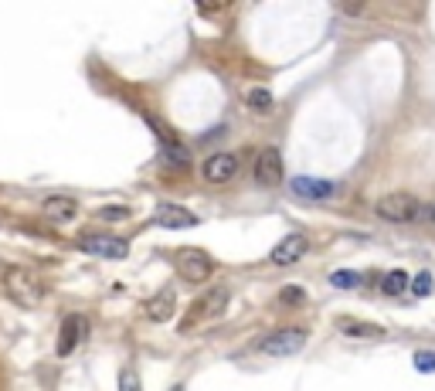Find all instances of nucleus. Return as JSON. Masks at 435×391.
I'll list each match as a JSON object with an SVG mask.
<instances>
[{"label": "nucleus", "instance_id": "393cba45", "mask_svg": "<svg viewBox=\"0 0 435 391\" xmlns=\"http://www.w3.org/2000/svg\"><path fill=\"white\" fill-rule=\"evenodd\" d=\"M432 225H435V211H432Z\"/></svg>", "mask_w": 435, "mask_h": 391}, {"label": "nucleus", "instance_id": "f257e3e1", "mask_svg": "<svg viewBox=\"0 0 435 391\" xmlns=\"http://www.w3.org/2000/svg\"><path fill=\"white\" fill-rule=\"evenodd\" d=\"M228 299L232 293L225 289V286H218V289H208L204 296L194 299V306L184 313V320H181V333H190V330H201L208 323H215L221 320V313L228 310Z\"/></svg>", "mask_w": 435, "mask_h": 391}, {"label": "nucleus", "instance_id": "39448f33", "mask_svg": "<svg viewBox=\"0 0 435 391\" xmlns=\"http://www.w3.org/2000/svg\"><path fill=\"white\" fill-rule=\"evenodd\" d=\"M173 269L181 272V279L187 282H208L215 272V259L204 249H181L173 255Z\"/></svg>", "mask_w": 435, "mask_h": 391}, {"label": "nucleus", "instance_id": "20e7f679", "mask_svg": "<svg viewBox=\"0 0 435 391\" xmlns=\"http://www.w3.org/2000/svg\"><path fill=\"white\" fill-rule=\"evenodd\" d=\"M306 341H310V333L303 327H282L259 344V354H265V358H293L306 347Z\"/></svg>", "mask_w": 435, "mask_h": 391}, {"label": "nucleus", "instance_id": "ddd939ff", "mask_svg": "<svg viewBox=\"0 0 435 391\" xmlns=\"http://www.w3.org/2000/svg\"><path fill=\"white\" fill-rule=\"evenodd\" d=\"M143 313H146V320H154V323H167L173 313H177V293H173L171 286H163L160 293L143 303Z\"/></svg>", "mask_w": 435, "mask_h": 391}, {"label": "nucleus", "instance_id": "4be33fe9", "mask_svg": "<svg viewBox=\"0 0 435 391\" xmlns=\"http://www.w3.org/2000/svg\"><path fill=\"white\" fill-rule=\"evenodd\" d=\"M99 218H106V221H126V218H129V208H126V204H112V208H102V211H99Z\"/></svg>", "mask_w": 435, "mask_h": 391}, {"label": "nucleus", "instance_id": "7ed1b4c3", "mask_svg": "<svg viewBox=\"0 0 435 391\" xmlns=\"http://www.w3.org/2000/svg\"><path fill=\"white\" fill-rule=\"evenodd\" d=\"M374 211H377V218L391 221V225H408V221L421 218V201L408 191H391L374 204Z\"/></svg>", "mask_w": 435, "mask_h": 391}, {"label": "nucleus", "instance_id": "1a4fd4ad", "mask_svg": "<svg viewBox=\"0 0 435 391\" xmlns=\"http://www.w3.org/2000/svg\"><path fill=\"white\" fill-rule=\"evenodd\" d=\"M289 191H293L299 201H330L337 194V184L323 181V177H293Z\"/></svg>", "mask_w": 435, "mask_h": 391}, {"label": "nucleus", "instance_id": "412c9836", "mask_svg": "<svg viewBox=\"0 0 435 391\" xmlns=\"http://www.w3.org/2000/svg\"><path fill=\"white\" fill-rule=\"evenodd\" d=\"M412 293H415V296H429V293H432V272H419V276H415V279H412Z\"/></svg>", "mask_w": 435, "mask_h": 391}, {"label": "nucleus", "instance_id": "6e6552de", "mask_svg": "<svg viewBox=\"0 0 435 391\" xmlns=\"http://www.w3.org/2000/svg\"><path fill=\"white\" fill-rule=\"evenodd\" d=\"M306 252H310V238L293 232V235H286V238H279V245H272L269 259H272V266H293Z\"/></svg>", "mask_w": 435, "mask_h": 391}, {"label": "nucleus", "instance_id": "dca6fc26", "mask_svg": "<svg viewBox=\"0 0 435 391\" xmlns=\"http://www.w3.org/2000/svg\"><path fill=\"white\" fill-rule=\"evenodd\" d=\"M245 102H249V109H255V112H272V106H276V99H272L269 89H249V92H245Z\"/></svg>", "mask_w": 435, "mask_h": 391}, {"label": "nucleus", "instance_id": "f8f14e48", "mask_svg": "<svg viewBox=\"0 0 435 391\" xmlns=\"http://www.w3.org/2000/svg\"><path fill=\"white\" fill-rule=\"evenodd\" d=\"M41 215L55 225H68V221L78 218V201L68 198V194H51V198L41 201Z\"/></svg>", "mask_w": 435, "mask_h": 391}, {"label": "nucleus", "instance_id": "2eb2a0df", "mask_svg": "<svg viewBox=\"0 0 435 391\" xmlns=\"http://www.w3.org/2000/svg\"><path fill=\"white\" fill-rule=\"evenodd\" d=\"M408 286H412V279H408L404 269H391V272L381 276V293H385V296H402Z\"/></svg>", "mask_w": 435, "mask_h": 391}, {"label": "nucleus", "instance_id": "4468645a", "mask_svg": "<svg viewBox=\"0 0 435 391\" xmlns=\"http://www.w3.org/2000/svg\"><path fill=\"white\" fill-rule=\"evenodd\" d=\"M154 225H160V228H194V225H198V215L187 211V208H181V204L167 201L154 211Z\"/></svg>", "mask_w": 435, "mask_h": 391}, {"label": "nucleus", "instance_id": "b1692460", "mask_svg": "<svg viewBox=\"0 0 435 391\" xmlns=\"http://www.w3.org/2000/svg\"><path fill=\"white\" fill-rule=\"evenodd\" d=\"M171 391H181V385H177V388H171Z\"/></svg>", "mask_w": 435, "mask_h": 391}, {"label": "nucleus", "instance_id": "a211bd4d", "mask_svg": "<svg viewBox=\"0 0 435 391\" xmlns=\"http://www.w3.org/2000/svg\"><path fill=\"white\" fill-rule=\"evenodd\" d=\"M119 391H143L136 368H123V371H119Z\"/></svg>", "mask_w": 435, "mask_h": 391}, {"label": "nucleus", "instance_id": "f3484780", "mask_svg": "<svg viewBox=\"0 0 435 391\" xmlns=\"http://www.w3.org/2000/svg\"><path fill=\"white\" fill-rule=\"evenodd\" d=\"M340 333H347V337H381L385 330L374 327V323H354V320H343Z\"/></svg>", "mask_w": 435, "mask_h": 391}, {"label": "nucleus", "instance_id": "aec40b11", "mask_svg": "<svg viewBox=\"0 0 435 391\" xmlns=\"http://www.w3.org/2000/svg\"><path fill=\"white\" fill-rule=\"evenodd\" d=\"M412 364H415V371H421V375L435 371V350H419V354L412 358Z\"/></svg>", "mask_w": 435, "mask_h": 391}, {"label": "nucleus", "instance_id": "423d86ee", "mask_svg": "<svg viewBox=\"0 0 435 391\" xmlns=\"http://www.w3.org/2000/svg\"><path fill=\"white\" fill-rule=\"evenodd\" d=\"M78 249L89 252V255H99V259H126V255H129L126 238H119V235H106V232L78 235Z\"/></svg>", "mask_w": 435, "mask_h": 391}, {"label": "nucleus", "instance_id": "9b49d317", "mask_svg": "<svg viewBox=\"0 0 435 391\" xmlns=\"http://www.w3.org/2000/svg\"><path fill=\"white\" fill-rule=\"evenodd\" d=\"M82 337H85V316L82 313H68L62 320V327H58V358H68L78 344H82Z\"/></svg>", "mask_w": 435, "mask_h": 391}, {"label": "nucleus", "instance_id": "5701e85b", "mask_svg": "<svg viewBox=\"0 0 435 391\" xmlns=\"http://www.w3.org/2000/svg\"><path fill=\"white\" fill-rule=\"evenodd\" d=\"M330 282H333V286H340V289H350V286H358V276H354V272H347V269H340V272H333V276H330Z\"/></svg>", "mask_w": 435, "mask_h": 391}, {"label": "nucleus", "instance_id": "9d476101", "mask_svg": "<svg viewBox=\"0 0 435 391\" xmlns=\"http://www.w3.org/2000/svg\"><path fill=\"white\" fill-rule=\"evenodd\" d=\"M238 167H242V164H238L235 154H211L201 164V173L208 184H228V181H235Z\"/></svg>", "mask_w": 435, "mask_h": 391}, {"label": "nucleus", "instance_id": "0eeeda50", "mask_svg": "<svg viewBox=\"0 0 435 391\" xmlns=\"http://www.w3.org/2000/svg\"><path fill=\"white\" fill-rule=\"evenodd\" d=\"M255 181L262 188H279L282 184V154L276 146H262L255 154Z\"/></svg>", "mask_w": 435, "mask_h": 391}, {"label": "nucleus", "instance_id": "6ab92c4d", "mask_svg": "<svg viewBox=\"0 0 435 391\" xmlns=\"http://www.w3.org/2000/svg\"><path fill=\"white\" fill-rule=\"evenodd\" d=\"M303 299H306V293H303L299 286H282V289H279V303H282V306H299Z\"/></svg>", "mask_w": 435, "mask_h": 391}, {"label": "nucleus", "instance_id": "f03ea898", "mask_svg": "<svg viewBox=\"0 0 435 391\" xmlns=\"http://www.w3.org/2000/svg\"><path fill=\"white\" fill-rule=\"evenodd\" d=\"M4 289H7V296L14 299L17 306H38L41 296H45V286L38 279V272L24 266H11L4 272Z\"/></svg>", "mask_w": 435, "mask_h": 391}]
</instances>
